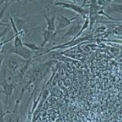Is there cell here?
<instances>
[{
  "label": "cell",
  "mask_w": 122,
  "mask_h": 122,
  "mask_svg": "<svg viewBox=\"0 0 122 122\" xmlns=\"http://www.w3.org/2000/svg\"><path fill=\"white\" fill-rule=\"evenodd\" d=\"M107 13H121L122 14V4L115 2H110V5H106Z\"/></svg>",
  "instance_id": "obj_6"
},
{
  "label": "cell",
  "mask_w": 122,
  "mask_h": 122,
  "mask_svg": "<svg viewBox=\"0 0 122 122\" xmlns=\"http://www.w3.org/2000/svg\"><path fill=\"white\" fill-rule=\"evenodd\" d=\"M112 32L114 34H117V35H122V25H120L117 28H114L112 30Z\"/></svg>",
  "instance_id": "obj_12"
},
{
  "label": "cell",
  "mask_w": 122,
  "mask_h": 122,
  "mask_svg": "<svg viewBox=\"0 0 122 122\" xmlns=\"http://www.w3.org/2000/svg\"><path fill=\"white\" fill-rule=\"evenodd\" d=\"M24 46V42L22 41L21 37L20 36H17L15 37L14 40V43H13V47L15 48H18V47H21Z\"/></svg>",
  "instance_id": "obj_11"
},
{
  "label": "cell",
  "mask_w": 122,
  "mask_h": 122,
  "mask_svg": "<svg viewBox=\"0 0 122 122\" xmlns=\"http://www.w3.org/2000/svg\"><path fill=\"white\" fill-rule=\"evenodd\" d=\"M5 54H15L25 60H30L33 57L34 53L33 51H31L28 48H27L25 46L18 48H15L12 46L11 48L8 50Z\"/></svg>",
  "instance_id": "obj_1"
},
{
  "label": "cell",
  "mask_w": 122,
  "mask_h": 122,
  "mask_svg": "<svg viewBox=\"0 0 122 122\" xmlns=\"http://www.w3.org/2000/svg\"><path fill=\"white\" fill-rule=\"evenodd\" d=\"M24 46L27 48H28L31 51H42L44 48L42 47H38L37 44L34 43H28V42H24Z\"/></svg>",
  "instance_id": "obj_9"
},
{
  "label": "cell",
  "mask_w": 122,
  "mask_h": 122,
  "mask_svg": "<svg viewBox=\"0 0 122 122\" xmlns=\"http://www.w3.org/2000/svg\"><path fill=\"white\" fill-rule=\"evenodd\" d=\"M53 34H54V33L50 31V30H48L47 28L44 29L43 30V38H44V41H43V42H42V44H41V47H42L44 48L46 46V44L48 43V42L51 43V41L53 40Z\"/></svg>",
  "instance_id": "obj_7"
},
{
  "label": "cell",
  "mask_w": 122,
  "mask_h": 122,
  "mask_svg": "<svg viewBox=\"0 0 122 122\" xmlns=\"http://www.w3.org/2000/svg\"><path fill=\"white\" fill-rule=\"evenodd\" d=\"M54 5H55V6L60 5L63 8H66V9H69L70 10L74 11L75 12H76L77 14H79V15H81V16H82L85 18L87 17V14L89 13L88 11L84 9L82 5H76L74 2L73 3H67V2H54Z\"/></svg>",
  "instance_id": "obj_3"
},
{
  "label": "cell",
  "mask_w": 122,
  "mask_h": 122,
  "mask_svg": "<svg viewBox=\"0 0 122 122\" xmlns=\"http://www.w3.org/2000/svg\"><path fill=\"white\" fill-rule=\"evenodd\" d=\"M2 92L5 94L6 96V101H5V104L7 103V98L9 96L12 94V92L14 89V86L12 84H8L6 83V85H3L2 84Z\"/></svg>",
  "instance_id": "obj_8"
},
{
  "label": "cell",
  "mask_w": 122,
  "mask_h": 122,
  "mask_svg": "<svg viewBox=\"0 0 122 122\" xmlns=\"http://www.w3.org/2000/svg\"><path fill=\"white\" fill-rule=\"evenodd\" d=\"M78 18V15L74 16L71 18H69L66 16H65L63 15H58L56 16V34L59 32L62 31L63 29H65L69 25H71V23L75 21L76 18Z\"/></svg>",
  "instance_id": "obj_2"
},
{
  "label": "cell",
  "mask_w": 122,
  "mask_h": 122,
  "mask_svg": "<svg viewBox=\"0 0 122 122\" xmlns=\"http://www.w3.org/2000/svg\"><path fill=\"white\" fill-rule=\"evenodd\" d=\"M14 21H15V25H16L18 31L20 32V31H21V30H23V27H24V25L25 23V20H24V19L21 18L15 17L14 18Z\"/></svg>",
  "instance_id": "obj_10"
},
{
  "label": "cell",
  "mask_w": 122,
  "mask_h": 122,
  "mask_svg": "<svg viewBox=\"0 0 122 122\" xmlns=\"http://www.w3.org/2000/svg\"><path fill=\"white\" fill-rule=\"evenodd\" d=\"M44 19L47 21V29L51 32L54 33L56 31V15H53L50 18L47 15H43Z\"/></svg>",
  "instance_id": "obj_5"
},
{
  "label": "cell",
  "mask_w": 122,
  "mask_h": 122,
  "mask_svg": "<svg viewBox=\"0 0 122 122\" xmlns=\"http://www.w3.org/2000/svg\"><path fill=\"white\" fill-rule=\"evenodd\" d=\"M81 28H82V26L80 25L79 21H76L74 23V25H72L70 28L66 30V32L63 34V37H61V39H63L64 37H75L79 33Z\"/></svg>",
  "instance_id": "obj_4"
}]
</instances>
